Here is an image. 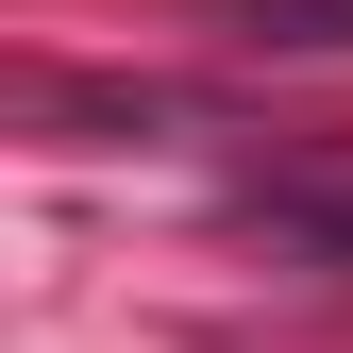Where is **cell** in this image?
I'll return each mask as SVG.
<instances>
[{"instance_id":"6da1fadb","label":"cell","mask_w":353,"mask_h":353,"mask_svg":"<svg viewBox=\"0 0 353 353\" xmlns=\"http://www.w3.org/2000/svg\"><path fill=\"white\" fill-rule=\"evenodd\" d=\"M34 118H51L68 152H168V135H219V118L168 101V84H34Z\"/></svg>"},{"instance_id":"7a4b0ae2","label":"cell","mask_w":353,"mask_h":353,"mask_svg":"<svg viewBox=\"0 0 353 353\" xmlns=\"http://www.w3.org/2000/svg\"><path fill=\"white\" fill-rule=\"evenodd\" d=\"M236 51H303V68H353V0H202Z\"/></svg>"},{"instance_id":"3957f363","label":"cell","mask_w":353,"mask_h":353,"mask_svg":"<svg viewBox=\"0 0 353 353\" xmlns=\"http://www.w3.org/2000/svg\"><path fill=\"white\" fill-rule=\"evenodd\" d=\"M252 219L303 236V252H353V185H252Z\"/></svg>"}]
</instances>
